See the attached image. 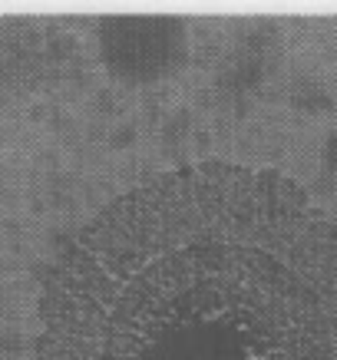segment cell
<instances>
[{"instance_id": "1", "label": "cell", "mask_w": 337, "mask_h": 360, "mask_svg": "<svg viewBox=\"0 0 337 360\" xmlns=\"http://www.w3.org/2000/svg\"><path fill=\"white\" fill-rule=\"evenodd\" d=\"M37 360H337V215L274 172L163 175L66 245Z\"/></svg>"}]
</instances>
